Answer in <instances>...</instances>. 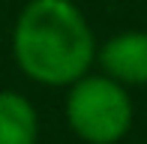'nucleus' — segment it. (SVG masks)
<instances>
[{"label":"nucleus","mask_w":147,"mask_h":144,"mask_svg":"<svg viewBox=\"0 0 147 144\" xmlns=\"http://www.w3.org/2000/svg\"><path fill=\"white\" fill-rule=\"evenodd\" d=\"M96 60L105 75L126 87L147 84V33L144 30H123V33L105 39L96 48Z\"/></svg>","instance_id":"nucleus-3"},{"label":"nucleus","mask_w":147,"mask_h":144,"mask_svg":"<svg viewBox=\"0 0 147 144\" xmlns=\"http://www.w3.org/2000/svg\"><path fill=\"white\" fill-rule=\"evenodd\" d=\"M12 57L45 87H69L96 60L93 30L72 0H30L15 18Z\"/></svg>","instance_id":"nucleus-1"},{"label":"nucleus","mask_w":147,"mask_h":144,"mask_svg":"<svg viewBox=\"0 0 147 144\" xmlns=\"http://www.w3.org/2000/svg\"><path fill=\"white\" fill-rule=\"evenodd\" d=\"M39 114L18 90H0V144H36Z\"/></svg>","instance_id":"nucleus-4"},{"label":"nucleus","mask_w":147,"mask_h":144,"mask_svg":"<svg viewBox=\"0 0 147 144\" xmlns=\"http://www.w3.org/2000/svg\"><path fill=\"white\" fill-rule=\"evenodd\" d=\"M66 123L87 144H117L132 126L129 87L105 72H84L69 84Z\"/></svg>","instance_id":"nucleus-2"}]
</instances>
